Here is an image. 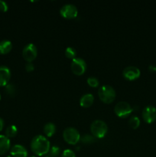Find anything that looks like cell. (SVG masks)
<instances>
[{"label": "cell", "instance_id": "cell-1", "mask_svg": "<svg viewBox=\"0 0 156 157\" xmlns=\"http://www.w3.org/2000/svg\"><path fill=\"white\" fill-rule=\"evenodd\" d=\"M50 144L48 140L42 135L35 136L31 142V150L38 156H42L49 153Z\"/></svg>", "mask_w": 156, "mask_h": 157}, {"label": "cell", "instance_id": "cell-2", "mask_svg": "<svg viewBox=\"0 0 156 157\" xmlns=\"http://www.w3.org/2000/svg\"><path fill=\"white\" fill-rule=\"evenodd\" d=\"M98 96L100 101L105 104H111L116 98V90L112 86L102 85L98 90Z\"/></svg>", "mask_w": 156, "mask_h": 157}, {"label": "cell", "instance_id": "cell-3", "mask_svg": "<svg viewBox=\"0 0 156 157\" xmlns=\"http://www.w3.org/2000/svg\"><path fill=\"white\" fill-rule=\"evenodd\" d=\"M90 131L95 138L102 139L108 132V127L104 121L96 120L90 125Z\"/></svg>", "mask_w": 156, "mask_h": 157}, {"label": "cell", "instance_id": "cell-4", "mask_svg": "<svg viewBox=\"0 0 156 157\" xmlns=\"http://www.w3.org/2000/svg\"><path fill=\"white\" fill-rule=\"evenodd\" d=\"M63 138L64 141L70 145H76L80 140V134L76 129L68 127L63 132Z\"/></svg>", "mask_w": 156, "mask_h": 157}, {"label": "cell", "instance_id": "cell-5", "mask_svg": "<svg viewBox=\"0 0 156 157\" xmlns=\"http://www.w3.org/2000/svg\"><path fill=\"white\" fill-rule=\"evenodd\" d=\"M133 111V108L128 103L120 101L117 103L114 107V112L117 117L120 118H126Z\"/></svg>", "mask_w": 156, "mask_h": 157}, {"label": "cell", "instance_id": "cell-6", "mask_svg": "<svg viewBox=\"0 0 156 157\" xmlns=\"http://www.w3.org/2000/svg\"><path fill=\"white\" fill-rule=\"evenodd\" d=\"M71 71L75 75L80 76L85 73L87 70V63L83 58H75L72 60L71 62Z\"/></svg>", "mask_w": 156, "mask_h": 157}, {"label": "cell", "instance_id": "cell-7", "mask_svg": "<svg viewBox=\"0 0 156 157\" xmlns=\"http://www.w3.org/2000/svg\"><path fill=\"white\" fill-rule=\"evenodd\" d=\"M60 14L64 18L71 19L75 18L78 15V9L74 5L66 4L64 5L60 9Z\"/></svg>", "mask_w": 156, "mask_h": 157}, {"label": "cell", "instance_id": "cell-8", "mask_svg": "<svg viewBox=\"0 0 156 157\" xmlns=\"http://www.w3.org/2000/svg\"><path fill=\"white\" fill-rule=\"evenodd\" d=\"M38 55V50L36 46L32 43L28 44L24 46L22 51V57L28 62H32L36 58Z\"/></svg>", "mask_w": 156, "mask_h": 157}, {"label": "cell", "instance_id": "cell-9", "mask_svg": "<svg viewBox=\"0 0 156 157\" xmlns=\"http://www.w3.org/2000/svg\"><path fill=\"white\" fill-rule=\"evenodd\" d=\"M142 118L147 124H152L156 121V108L153 106H147L142 110Z\"/></svg>", "mask_w": 156, "mask_h": 157}, {"label": "cell", "instance_id": "cell-10", "mask_svg": "<svg viewBox=\"0 0 156 157\" xmlns=\"http://www.w3.org/2000/svg\"><path fill=\"white\" fill-rule=\"evenodd\" d=\"M141 71L137 67L135 66H128L122 71L124 78L128 81H134L140 77Z\"/></svg>", "mask_w": 156, "mask_h": 157}, {"label": "cell", "instance_id": "cell-11", "mask_svg": "<svg viewBox=\"0 0 156 157\" xmlns=\"http://www.w3.org/2000/svg\"><path fill=\"white\" fill-rule=\"evenodd\" d=\"M11 78V71L6 66H0V87H6Z\"/></svg>", "mask_w": 156, "mask_h": 157}, {"label": "cell", "instance_id": "cell-12", "mask_svg": "<svg viewBox=\"0 0 156 157\" xmlns=\"http://www.w3.org/2000/svg\"><path fill=\"white\" fill-rule=\"evenodd\" d=\"M11 156L12 157H28V151L23 146L16 144L11 149Z\"/></svg>", "mask_w": 156, "mask_h": 157}, {"label": "cell", "instance_id": "cell-13", "mask_svg": "<svg viewBox=\"0 0 156 157\" xmlns=\"http://www.w3.org/2000/svg\"><path fill=\"white\" fill-rule=\"evenodd\" d=\"M11 147L9 138L6 135H0V155H4L7 153Z\"/></svg>", "mask_w": 156, "mask_h": 157}, {"label": "cell", "instance_id": "cell-14", "mask_svg": "<svg viewBox=\"0 0 156 157\" xmlns=\"http://www.w3.org/2000/svg\"><path fill=\"white\" fill-rule=\"evenodd\" d=\"M94 102V97L92 94H86L83 95L80 99V104L82 107L84 108H88L91 107Z\"/></svg>", "mask_w": 156, "mask_h": 157}, {"label": "cell", "instance_id": "cell-15", "mask_svg": "<svg viewBox=\"0 0 156 157\" xmlns=\"http://www.w3.org/2000/svg\"><path fill=\"white\" fill-rule=\"evenodd\" d=\"M12 49V44L9 40H3L0 41V55H6Z\"/></svg>", "mask_w": 156, "mask_h": 157}, {"label": "cell", "instance_id": "cell-16", "mask_svg": "<svg viewBox=\"0 0 156 157\" xmlns=\"http://www.w3.org/2000/svg\"><path fill=\"white\" fill-rule=\"evenodd\" d=\"M44 133L47 137H50L53 136L56 132V126L53 123H47L44 126Z\"/></svg>", "mask_w": 156, "mask_h": 157}, {"label": "cell", "instance_id": "cell-17", "mask_svg": "<svg viewBox=\"0 0 156 157\" xmlns=\"http://www.w3.org/2000/svg\"><path fill=\"white\" fill-rule=\"evenodd\" d=\"M18 133V128L15 125H11L7 127L6 130V136L8 138L15 137Z\"/></svg>", "mask_w": 156, "mask_h": 157}, {"label": "cell", "instance_id": "cell-18", "mask_svg": "<svg viewBox=\"0 0 156 157\" xmlns=\"http://www.w3.org/2000/svg\"><path fill=\"white\" fill-rule=\"evenodd\" d=\"M128 125L133 130H136L140 126V120L137 116H133L128 121Z\"/></svg>", "mask_w": 156, "mask_h": 157}, {"label": "cell", "instance_id": "cell-19", "mask_svg": "<svg viewBox=\"0 0 156 157\" xmlns=\"http://www.w3.org/2000/svg\"><path fill=\"white\" fill-rule=\"evenodd\" d=\"M65 56L69 59H74L76 58V51L72 47H67L65 50Z\"/></svg>", "mask_w": 156, "mask_h": 157}, {"label": "cell", "instance_id": "cell-20", "mask_svg": "<svg viewBox=\"0 0 156 157\" xmlns=\"http://www.w3.org/2000/svg\"><path fill=\"white\" fill-rule=\"evenodd\" d=\"M80 141L84 144H93L95 141V137L93 135L84 134V136H80Z\"/></svg>", "mask_w": 156, "mask_h": 157}, {"label": "cell", "instance_id": "cell-21", "mask_svg": "<svg viewBox=\"0 0 156 157\" xmlns=\"http://www.w3.org/2000/svg\"><path fill=\"white\" fill-rule=\"evenodd\" d=\"M5 90H6V94L11 97H13L14 95L16 94V88H15V86L12 84H8L5 87Z\"/></svg>", "mask_w": 156, "mask_h": 157}, {"label": "cell", "instance_id": "cell-22", "mask_svg": "<svg viewBox=\"0 0 156 157\" xmlns=\"http://www.w3.org/2000/svg\"><path fill=\"white\" fill-rule=\"evenodd\" d=\"M87 84L91 87H97L99 86V82L97 78L95 77H90L87 78Z\"/></svg>", "mask_w": 156, "mask_h": 157}, {"label": "cell", "instance_id": "cell-23", "mask_svg": "<svg viewBox=\"0 0 156 157\" xmlns=\"http://www.w3.org/2000/svg\"><path fill=\"white\" fill-rule=\"evenodd\" d=\"M60 152H61V150L58 146H53L50 147L49 150V155H50V157H58L59 156Z\"/></svg>", "mask_w": 156, "mask_h": 157}, {"label": "cell", "instance_id": "cell-24", "mask_svg": "<svg viewBox=\"0 0 156 157\" xmlns=\"http://www.w3.org/2000/svg\"><path fill=\"white\" fill-rule=\"evenodd\" d=\"M61 157H76V155L71 150H65L61 154Z\"/></svg>", "mask_w": 156, "mask_h": 157}, {"label": "cell", "instance_id": "cell-25", "mask_svg": "<svg viewBox=\"0 0 156 157\" xmlns=\"http://www.w3.org/2000/svg\"><path fill=\"white\" fill-rule=\"evenodd\" d=\"M9 9V6H8L7 3L4 1H0V11L3 12H7Z\"/></svg>", "mask_w": 156, "mask_h": 157}, {"label": "cell", "instance_id": "cell-26", "mask_svg": "<svg viewBox=\"0 0 156 157\" xmlns=\"http://www.w3.org/2000/svg\"><path fill=\"white\" fill-rule=\"evenodd\" d=\"M25 69L28 72H31L35 70V66L32 62H28L25 65Z\"/></svg>", "mask_w": 156, "mask_h": 157}, {"label": "cell", "instance_id": "cell-27", "mask_svg": "<svg viewBox=\"0 0 156 157\" xmlns=\"http://www.w3.org/2000/svg\"><path fill=\"white\" fill-rule=\"evenodd\" d=\"M3 127H4V121H3V119L0 118V131L2 130Z\"/></svg>", "mask_w": 156, "mask_h": 157}, {"label": "cell", "instance_id": "cell-28", "mask_svg": "<svg viewBox=\"0 0 156 157\" xmlns=\"http://www.w3.org/2000/svg\"><path fill=\"white\" fill-rule=\"evenodd\" d=\"M148 68H149V70L151 71H156V66L151 65V66H149V67H148Z\"/></svg>", "mask_w": 156, "mask_h": 157}, {"label": "cell", "instance_id": "cell-29", "mask_svg": "<svg viewBox=\"0 0 156 157\" xmlns=\"http://www.w3.org/2000/svg\"><path fill=\"white\" fill-rule=\"evenodd\" d=\"M6 157H12V156H7Z\"/></svg>", "mask_w": 156, "mask_h": 157}, {"label": "cell", "instance_id": "cell-30", "mask_svg": "<svg viewBox=\"0 0 156 157\" xmlns=\"http://www.w3.org/2000/svg\"><path fill=\"white\" fill-rule=\"evenodd\" d=\"M0 101H1V94H0Z\"/></svg>", "mask_w": 156, "mask_h": 157}, {"label": "cell", "instance_id": "cell-31", "mask_svg": "<svg viewBox=\"0 0 156 157\" xmlns=\"http://www.w3.org/2000/svg\"><path fill=\"white\" fill-rule=\"evenodd\" d=\"M31 157H36V156H31Z\"/></svg>", "mask_w": 156, "mask_h": 157}, {"label": "cell", "instance_id": "cell-32", "mask_svg": "<svg viewBox=\"0 0 156 157\" xmlns=\"http://www.w3.org/2000/svg\"><path fill=\"white\" fill-rule=\"evenodd\" d=\"M46 157H50V156H46Z\"/></svg>", "mask_w": 156, "mask_h": 157}]
</instances>
